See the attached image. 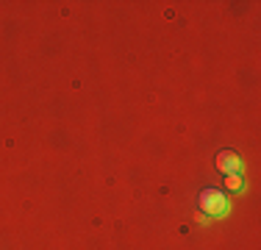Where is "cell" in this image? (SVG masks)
<instances>
[{"label":"cell","mask_w":261,"mask_h":250,"mask_svg":"<svg viewBox=\"0 0 261 250\" xmlns=\"http://www.w3.org/2000/svg\"><path fill=\"white\" fill-rule=\"evenodd\" d=\"M197 206H200L197 214H203L206 220H217V217L228 214V197L220 189H203L200 197H197Z\"/></svg>","instance_id":"1"},{"label":"cell","mask_w":261,"mask_h":250,"mask_svg":"<svg viewBox=\"0 0 261 250\" xmlns=\"http://www.w3.org/2000/svg\"><path fill=\"white\" fill-rule=\"evenodd\" d=\"M225 189H228V192H242V189H245V181H242V175H225Z\"/></svg>","instance_id":"3"},{"label":"cell","mask_w":261,"mask_h":250,"mask_svg":"<svg viewBox=\"0 0 261 250\" xmlns=\"http://www.w3.org/2000/svg\"><path fill=\"white\" fill-rule=\"evenodd\" d=\"M217 170L222 175H242L245 161H242L239 153H233V150H222V153H217Z\"/></svg>","instance_id":"2"}]
</instances>
